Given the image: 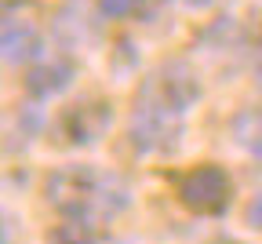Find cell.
Returning <instances> with one entry per match:
<instances>
[{"label": "cell", "mask_w": 262, "mask_h": 244, "mask_svg": "<svg viewBox=\"0 0 262 244\" xmlns=\"http://www.w3.org/2000/svg\"><path fill=\"white\" fill-rule=\"evenodd\" d=\"M182 120H186V113L139 91L131 120H127V138L139 153H175L182 143Z\"/></svg>", "instance_id": "7a4b0ae2"}, {"label": "cell", "mask_w": 262, "mask_h": 244, "mask_svg": "<svg viewBox=\"0 0 262 244\" xmlns=\"http://www.w3.org/2000/svg\"><path fill=\"white\" fill-rule=\"evenodd\" d=\"M186 4H189V8H196V11H204V8H211V4H215V0H186Z\"/></svg>", "instance_id": "4fadbf2b"}, {"label": "cell", "mask_w": 262, "mask_h": 244, "mask_svg": "<svg viewBox=\"0 0 262 244\" xmlns=\"http://www.w3.org/2000/svg\"><path fill=\"white\" fill-rule=\"evenodd\" d=\"M255 84L262 91V44H258V55H255Z\"/></svg>", "instance_id": "7c38bea8"}, {"label": "cell", "mask_w": 262, "mask_h": 244, "mask_svg": "<svg viewBox=\"0 0 262 244\" xmlns=\"http://www.w3.org/2000/svg\"><path fill=\"white\" fill-rule=\"evenodd\" d=\"M149 0H98V15L102 18H131L139 15Z\"/></svg>", "instance_id": "9c48e42d"}, {"label": "cell", "mask_w": 262, "mask_h": 244, "mask_svg": "<svg viewBox=\"0 0 262 244\" xmlns=\"http://www.w3.org/2000/svg\"><path fill=\"white\" fill-rule=\"evenodd\" d=\"M44 193H48V204L66 222L84 226V230H95V226L117 219L131 204L127 182L95 164H66V168L51 171L44 182Z\"/></svg>", "instance_id": "6da1fadb"}, {"label": "cell", "mask_w": 262, "mask_h": 244, "mask_svg": "<svg viewBox=\"0 0 262 244\" xmlns=\"http://www.w3.org/2000/svg\"><path fill=\"white\" fill-rule=\"evenodd\" d=\"M211 244H244V240H237V237H215Z\"/></svg>", "instance_id": "5bb4252c"}, {"label": "cell", "mask_w": 262, "mask_h": 244, "mask_svg": "<svg viewBox=\"0 0 262 244\" xmlns=\"http://www.w3.org/2000/svg\"><path fill=\"white\" fill-rule=\"evenodd\" d=\"M248 222H251L255 230H262V193H258V197L248 204Z\"/></svg>", "instance_id": "8fae6325"}, {"label": "cell", "mask_w": 262, "mask_h": 244, "mask_svg": "<svg viewBox=\"0 0 262 244\" xmlns=\"http://www.w3.org/2000/svg\"><path fill=\"white\" fill-rule=\"evenodd\" d=\"M233 138L255 157V160H262V113L258 110H244V113H237L233 117Z\"/></svg>", "instance_id": "ba28073f"}, {"label": "cell", "mask_w": 262, "mask_h": 244, "mask_svg": "<svg viewBox=\"0 0 262 244\" xmlns=\"http://www.w3.org/2000/svg\"><path fill=\"white\" fill-rule=\"evenodd\" d=\"M44 51V37H40V29L26 22V18H8L4 22V58L8 62H33Z\"/></svg>", "instance_id": "52a82bcc"}, {"label": "cell", "mask_w": 262, "mask_h": 244, "mask_svg": "<svg viewBox=\"0 0 262 244\" xmlns=\"http://www.w3.org/2000/svg\"><path fill=\"white\" fill-rule=\"evenodd\" d=\"M179 204L193 215L219 219L226 215L229 200H233V179L226 175V168L219 164H196L179 179Z\"/></svg>", "instance_id": "3957f363"}, {"label": "cell", "mask_w": 262, "mask_h": 244, "mask_svg": "<svg viewBox=\"0 0 262 244\" xmlns=\"http://www.w3.org/2000/svg\"><path fill=\"white\" fill-rule=\"evenodd\" d=\"M139 91L157 98V102H164V106H171V110H179V113H186L189 106L201 102V77H196V69L189 62L171 58V62H160L142 80Z\"/></svg>", "instance_id": "277c9868"}, {"label": "cell", "mask_w": 262, "mask_h": 244, "mask_svg": "<svg viewBox=\"0 0 262 244\" xmlns=\"http://www.w3.org/2000/svg\"><path fill=\"white\" fill-rule=\"evenodd\" d=\"M113 128V106L102 98H84L58 117V135L70 146H95Z\"/></svg>", "instance_id": "5b68a950"}, {"label": "cell", "mask_w": 262, "mask_h": 244, "mask_svg": "<svg viewBox=\"0 0 262 244\" xmlns=\"http://www.w3.org/2000/svg\"><path fill=\"white\" fill-rule=\"evenodd\" d=\"M73 77H77V66L70 58H40L37 66L26 69L22 84H26V95L29 98L48 102V98H55V95H62L66 88H70Z\"/></svg>", "instance_id": "8992f818"}, {"label": "cell", "mask_w": 262, "mask_h": 244, "mask_svg": "<svg viewBox=\"0 0 262 244\" xmlns=\"http://www.w3.org/2000/svg\"><path fill=\"white\" fill-rule=\"evenodd\" d=\"M51 240H55V244H95V240L88 237V230H84V226H73V222H66V230H58Z\"/></svg>", "instance_id": "30bf717a"}]
</instances>
